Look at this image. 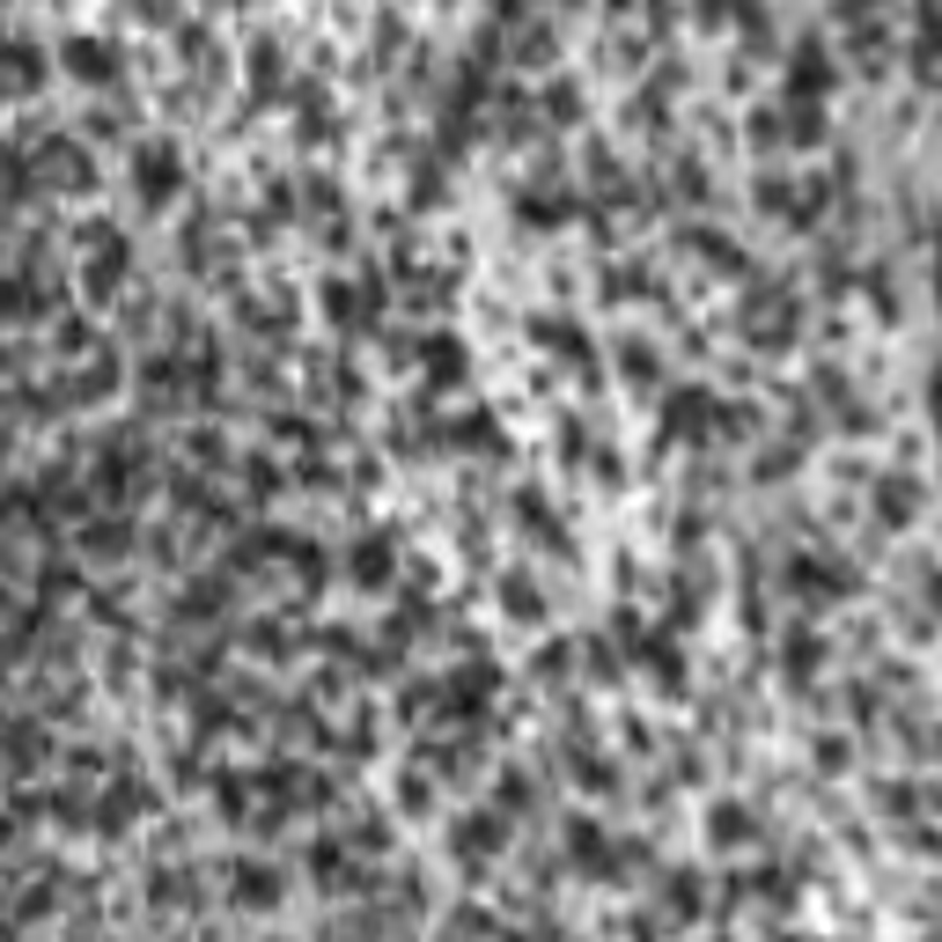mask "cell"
I'll return each mask as SVG.
<instances>
[{"label": "cell", "mask_w": 942, "mask_h": 942, "mask_svg": "<svg viewBox=\"0 0 942 942\" xmlns=\"http://www.w3.org/2000/svg\"><path fill=\"white\" fill-rule=\"evenodd\" d=\"M810 670H818V641H810V633H795V641H788V677H810Z\"/></svg>", "instance_id": "10"}, {"label": "cell", "mask_w": 942, "mask_h": 942, "mask_svg": "<svg viewBox=\"0 0 942 942\" xmlns=\"http://www.w3.org/2000/svg\"><path fill=\"white\" fill-rule=\"evenodd\" d=\"M825 89H832V59H825L818 45H803V52H795V67H788V97L795 103H818Z\"/></svg>", "instance_id": "2"}, {"label": "cell", "mask_w": 942, "mask_h": 942, "mask_svg": "<svg viewBox=\"0 0 942 942\" xmlns=\"http://www.w3.org/2000/svg\"><path fill=\"white\" fill-rule=\"evenodd\" d=\"M45 170H52V184H67V192H81V184H89V162H81V155H52Z\"/></svg>", "instance_id": "8"}, {"label": "cell", "mask_w": 942, "mask_h": 942, "mask_svg": "<svg viewBox=\"0 0 942 942\" xmlns=\"http://www.w3.org/2000/svg\"><path fill=\"white\" fill-rule=\"evenodd\" d=\"M67 75L75 81H111L119 67H111V52H103L97 37H75V45H67Z\"/></svg>", "instance_id": "3"}, {"label": "cell", "mask_w": 942, "mask_h": 942, "mask_svg": "<svg viewBox=\"0 0 942 942\" xmlns=\"http://www.w3.org/2000/svg\"><path fill=\"white\" fill-rule=\"evenodd\" d=\"M715 840L721 846H744V810H737V803H721V810H715Z\"/></svg>", "instance_id": "9"}, {"label": "cell", "mask_w": 942, "mask_h": 942, "mask_svg": "<svg viewBox=\"0 0 942 942\" xmlns=\"http://www.w3.org/2000/svg\"><path fill=\"white\" fill-rule=\"evenodd\" d=\"M332 317H339V324H369V317H375L369 288H347V280H332Z\"/></svg>", "instance_id": "5"}, {"label": "cell", "mask_w": 942, "mask_h": 942, "mask_svg": "<svg viewBox=\"0 0 942 942\" xmlns=\"http://www.w3.org/2000/svg\"><path fill=\"white\" fill-rule=\"evenodd\" d=\"M354 574H361V582H383V574H391V546H383V538L361 546V552H354Z\"/></svg>", "instance_id": "7"}, {"label": "cell", "mask_w": 942, "mask_h": 942, "mask_svg": "<svg viewBox=\"0 0 942 942\" xmlns=\"http://www.w3.org/2000/svg\"><path fill=\"white\" fill-rule=\"evenodd\" d=\"M133 177H141V199H148V206H170V192H177V177H184V162H177L170 141H148V148L133 155Z\"/></svg>", "instance_id": "1"}, {"label": "cell", "mask_w": 942, "mask_h": 942, "mask_svg": "<svg viewBox=\"0 0 942 942\" xmlns=\"http://www.w3.org/2000/svg\"><path fill=\"white\" fill-rule=\"evenodd\" d=\"M45 67H37V52L30 45H0V89H37Z\"/></svg>", "instance_id": "4"}, {"label": "cell", "mask_w": 942, "mask_h": 942, "mask_svg": "<svg viewBox=\"0 0 942 942\" xmlns=\"http://www.w3.org/2000/svg\"><path fill=\"white\" fill-rule=\"evenodd\" d=\"M457 369H464V361H457V339H427V375H435V383H457Z\"/></svg>", "instance_id": "6"}]
</instances>
